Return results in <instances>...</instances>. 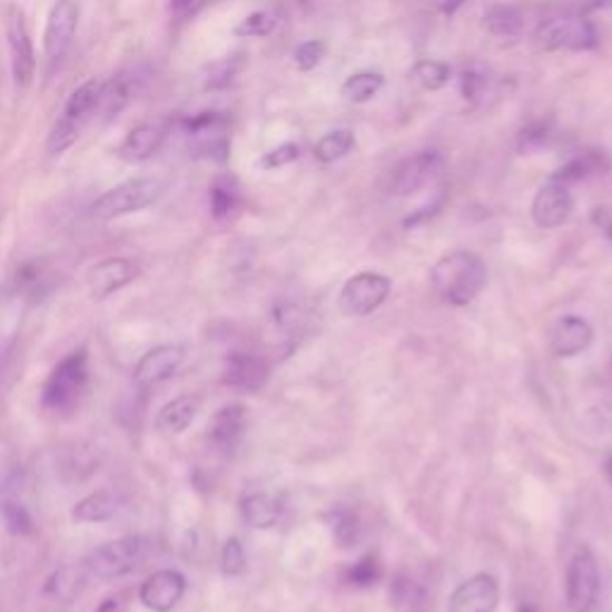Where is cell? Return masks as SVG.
Instances as JSON below:
<instances>
[{"label":"cell","instance_id":"cell-30","mask_svg":"<svg viewBox=\"0 0 612 612\" xmlns=\"http://www.w3.org/2000/svg\"><path fill=\"white\" fill-rule=\"evenodd\" d=\"M354 149V135L349 130H333L320 137L314 147V156L320 164H335Z\"/></svg>","mask_w":612,"mask_h":612},{"label":"cell","instance_id":"cell-28","mask_svg":"<svg viewBox=\"0 0 612 612\" xmlns=\"http://www.w3.org/2000/svg\"><path fill=\"white\" fill-rule=\"evenodd\" d=\"M85 582V567H62L58 570L46 584V595H51L53 601L70 603L75 595L82 589Z\"/></svg>","mask_w":612,"mask_h":612},{"label":"cell","instance_id":"cell-15","mask_svg":"<svg viewBox=\"0 0 612 612\" xmlns=\"http://www.w3.org/2000/svg\"><path fill=\"white\" fill-rule=\"evenodd\" d=\"M187 582L180 572L160 570L151 574L139 589V601L154 612H170L185 599Z\"/></svg>","mask_w":612,"mask_h":612},{"label":"cell","instance_id":"cell-10","mask_svg":"<svg viewBox=\"0 0 612 612\" xmlns=\"http://www.w3.org/2000/svg\"><path fill=\"white\" fill-rule=\"evenodd\" d=\"M567 608L570 612H591L601 593V572L591 551H579L567 567Z\"/></svg>","mask_w":612,"mask_h":612},{"label":"cell","instance_id":"cell-45","mask_svg":"<svg viewBox=\"0 0 612 612\" xmlns=\"http://www.w3.org/2000/svg\"><path fill=\"white\" fill-rule=\"evenodd\" d=\"M517 612H534V610H531V608H529V605H522V608H520V610H517Z\"/></svg>","mask_w":612,"mask_h":612},{"label":"cell","instance_id":"cell-26","mask_svg":"<svg viewBox=\"0 0 612 612\" xmlns=\"http://www.w3.org/2000/svg\"><path fill=\"white\" fill-rule=\"evenodd\" d=\"M383 85H385V77L381 72L362 70V72H354L345 79L340 93L349 103H366V101H372L374 96L383 89Z\"/></svg>","mask_w":612,"mask_h":612},{"label":"cell","instance_id":"cell-9","mask_svg":"<svg viewBox=\"0 0 612 612\" xmlns=\"http://www.w3.org/2000/svg\"><path fill=\"white\" fill-rule=\"evenodd\" d=\"M393 289L391 278H385L383 273H357L349 278L340 293V312L345 316H368L374 314L378 306L388 299Z\"/></svg>","mask_w":612,"mask_h":612},{"label":"cell","instance_id":"cell-16","mask_svg":"<svg viewBox=\"0 0 612 612\" xmlns=\"http://www.w3.org/2000/svg\"><path fill=\"white\" fill-rule=\"evenodd\" d=\"M185 362V349L180 345H160L149 349L139 359L135 368V381L141 388H154V385L168 381L177 374V368Z\"/></svg>","mask_w":612,"mask_h":612},{"label":"cell","instance_id":"cell-14","mask_svg":"<svg viewBox=\"0 0 612 612\" xmlns=\"http://www.w3.org/2000/svg\"><path fill=\"white\" fill-rule=\"evenodd\" d=\"M139 264L132 259H106L101 264L91 266L89 276H87V285H89V295L93 299H108L110 295L120 293L122 287H127L130 283H135L139 278Z\"/></svg>","mask_w":612,"mask_h":612},{"label":"cell","instance_id":"cell-4","mask_svg":"<svg viewBox=\"0 0 612 612\" xmlns=\"http://www.w3.org/2000/svg\"><path fill=\"white\" fill-rule=\"evenodd\" d=\"M154 543L147 536H122L91 551L85 560V572L101 582H112L132 574L149 557Z\"/></svg>","mask_w":612,"mask_h":612},{"label":"cell","instance_id":"cell-23","mask_svg":"<svg viewBox=\"0 0 612 612\" xmlns=\"http://www.w3.org/2000/svg\"><path fill=\"white\" fill-rule=\"evenodd\" d=\"M608 168V158L599 151H584L574 156L572 160H567L565 166L557 168L553 172L551 180H557L562 185H574V182H582V180H589L591 175H599Z\"/></svg>","mask_w":612,"mask_h":612},{"label":"cell","instance_id":"cell-17","mask_svg":"<svg viewBox=\"0 0 612 612\" xmlns=\"http://www.w3.org/2000/svg\"><path fill=\"white\" fill-rule=\"evenodd\" d=\"M223 383L235 391L256 393L268 383V364L249 352H233L225 362Z\"/></svg>","mask_w":612,"mask_h":612},{"label":"cell","instance_id":"cell-20","mask_svg":"<svg viewBox=\"0 0 612 612\" xmlns=\"http://www.w3.org/2000/svg\"><path fill=\"white\" fill-rule=\"evenodd\" d=\"M247 428V409L241 405H228L211 418L208 436L218 450H233Z\"/></svg>","mask_w":612,"mask_h":612},{"label":"cell","instance_id":"cell-13","mask_svg":"<svg viewBox=\"0 0 612 612\" xmlns=\"http://www.w3.org/2000/svg\"><path fill=\"white\" fill-rule=\"evenodd\" d=\"M501 586L491 574H476L462 582L447 601V612H495Z\"/></svg>","mask_w":612,"mask_h":612},{"label":"cell","instance_id":"cell-21","mask_svg":"<svg viewBox=\"0 0 612 612\" xmlns=\"http://www.w3.org/2000/svg\"><path fill=\"white\" fill-rule=\"evenodd\" d=\"M120 495L116 491H96L82 497L72 510V520L79 524H101L110 522L120 512Z\"/></svg>","mask_w":612,"mask_h":612},{"label":"cell","instance_id":"cell-11","mask_svg":"<svg viewBox=\"0 0 612 612\" xmlns=\"http://www.w3.org/2000/svg\"><path fill=\"white\" fill-rule=\"evenodd\" d=\"M79 8L75 0H58L51 14H48L46 31H43V51L48 60H62L70 51V46L77 34Z\"/></svg>","mask_w":612,"mask_h":612},{"label":"cell","instance_id":"cell-8","mask_svg":"<svg viewBox=\"0 0 612 612\" xmlns=\"http://www.w3.org/2000/svg\"><path fill=\"white\" fill-rule=\"evenodd\" d=\"M445 158L438 151H422L409 156L391 170L388 189L395 197H412L416 191L426 189L443 172Z\"/></svg>","mask_w":612,"mask_h":612},{"label":"cell","instance_id":"cell-43","mask_svg":"<svg viewBox=\"0 0 612 612\" xmlns=\"http://www.w3.org/2000/svg\"><path fill=\"white\" fill-rule=\"evenodd\" d=\"M191 10H195V0H172V12L177 18H187Z\"/></svg>","mask_w":612,"mask_h":612},{"label":"cell","instance_id":"cell-42","mask_svg":"<svg viewBox=\"0 0 612 612\" xmlns=\"http://www.w3.org/2000/svg\"><path fill=\"white\" fill-rule=\"evenodd\" d=\"M574 3H576V12H584V14L612 8V0H574Z\"/></svg>","mask_w":612,"mask_h":612},{"label":"cell","instance_id":"cell-41","mask_svg":"<svg viewBox=\"0 0 612 612\" xmlns=\"http://www.w3.org/2000/svg\"><path fill=\"white\" fill-rule=\"evenodd\" d=\"M593 223H595V228H599L605 239L612 245V214L608 211V208H593Z\"/></svg>","mask_w":612,"mask_h":612},{"label":"cell","instance_id":"cell-22","mask_svg":"<svg viewBox=\"0 0 612 612\" xmlns=\"http://www.w3.org/2000/svg\"><path fill=\"white\" fill-rule=\"evenodd\" d=\"M197 412H199L197 397H191V395L175 397L172 402H168V405L160 407V412L156 416V426L164 433H182L191 424H195Z\"/></svg>","mask_w":612,"mask_h":612},{"label":"cell","instance_id":"cell-36","mask_svg":"<svg viewBox=\"0 0 612 612\" xmlns=\"http://www.w3.org/2000/svg\"><path fill=\"white\" fill-rule=\"evenodd\" d=\"M381 576H383V570L374 555H366L364 560H359L347 574L349 584H354V586H372L378 582Z\"/></svg>","mask_w":612,"mask_h":612},{"label":"cell","instance_id":"cell-25","mask_svg":"<svg viewBox=\"0 0 612 612\" xmlns=\"http://www.w3.org/2000/svg\"><path fill=\"white\" fill-rule=\"evenodd\" d=\"M211 214L216 220H228L239 208V185L235 177L220 175L211 185Z\"/></svg>","mask_w":612,"mask_h":612},{"label":"cell","instance_id":"cell-24","mask_svg":"<svg viewBox=\"0 0 612 612\" xmlns=\"http://www.w3.org/2000/svg\"><path fill=\"white\" fill-rule=\"evenodd\" d=\"M241 520L251 529H270L280 520V503L273 495L251 493L241 501Z\"/></svg>","mask_w":612,"mask_h":612},{"label":"cell","instance_id":"cell-35","mask_svg":"<svg viewBox=\"0 0 612 612\" xmlns=\"http://www.w3.org/2000/svg\"><path fill=\"white\" fill-rule=\"evenodd\" d=\"M247 567V555H245V545H241L237 539H230L223 545V555H220V570L228 576H237L245 572Z\"/></svg>","mask_w":612,"mask_h":612},{"label":"cell","instance_id":"cell-33","mask_svg":"<svg viewBox=\"0 0 612 612\" xmlns=\"http://www.w3.org/2000/svg\"><path fill=\"white\" fill-rule=\"evenodd\" d=\"M278 27V14L273 10H256L249 18L241 20L235 29L237 37H268L273 29Z\"/></svg>","mask_w":612,"mask_h":612},{"label":"cell","instance_id":"cell-39","mask_svg":"<svg viewBox=\"0 0 612 612\" xmlns=\"http://www.w3.org/2000/svg\"><path fill=\"white\" fill-rule=\"evenodd\" d=\"M239 70V60L237 58H228V60H220L216 62V66L211 68V72H208V82L206 87L208 89H223V87H228L235 75Z\"/></svg>","mask_w":612,"mask_h":612},{"label":"cell","instance_id":"cell-18","mask_svg":"<svg viewBox=\"0 0 612 612\" xmlns=\"http://www.w3.org/2000/svg\"><path fill=\"white\" fill-rule=\"evenodd\" d=\"M593 343V328L582 316H562L551 328V349L557 357H576Z\"/></svg>","mask_w":612,"mask_h":612},{"label":"cell","instance_id":"cell-31","mask_svg":"<svg viewBox=\"0 0 612 612\" xmlns=\"http://www.w3.org/2000/svg\"><path fill=\"white\" fill-rule=\"evenodd\" d=\"M460 91L464 101L476 103L491 91V72L481 66V62H470L460 72Z\"/></svg>","mask_w":612,"mask_h":612},{"label":"cell","instance_id":"cell-34","mask_svg":"<svg viewBox=\"0 0 612 612\" xmlns=\"http://www.w3.org/2000/svg\"><path fill=\"white\" fill-rule=\"evenodd\" d=\"M0 514H3V522H6L10 534H14V536H27L34 531V522H31L27 507H22L20 503L6 501L3 505H0Z\"/></svg>","mask_w":612,"mask_h":612},{"label":"cell","instance_id":"cell-29","mask_svg":"<svg viewBox=\"0 0 612 612\" xmlns=\"http://www.w3.org/2000/svg\"><path fill=\"white\" fill-rule=\"evenodd\" d=\"M450 77H453V70L441 60H418L409 70L412 82L426 91L443 89L450 82Z\"/></svg>","mask_w":612,"mask_h":612},{"label":"cell","instance_id":"cell-1","mask_svg":"<svg viewBox=\"0 0 612 612\" xmlns=\"http://www.w3.org/2000/svg\"><path fill=\"white\" fill-rule=\"evenodd\" d=\"M488 270L476 254L453 251L431 270V285L436 295L450 306L472 304L483 287H486Z\"/></svg>","mask_w":612,"mask_h":612},{"label":"cell","instance_id":"cell-7","mask_svg":"<svg viewBox=\"0 0 612 612\" xmlns=\"http://www.w3.org/2000/svg\"><path fill=\"white\" fill-rule=\"evenodd\" d=\"M6 37H8V53H10V70H12L14 87L27 89L31 82H34L37 56H34V43H31V37H29L24 12L18 6L8 8Z\"/></svg>","mask_w":612,"mask_h":612},{"label":"cell","instance_id":"cell-19","mask_svg":"<svg viewBox=\"0 0 612 612\" xmlns=\"http://www.w3.org/2000/svg\"><path fill=\"white\" fill-rule=\"evenodd\" d=\"M164 141H166L164 127L144 122L125 137L118 154L122 160H127V164H141V160H149L151 156H156L160 147H164Z\"/></svg>","mask_w":612,"mask_h":612},{"label":"cell","instance_id":"cell-2","mask_svg":"<svg viewBox=\"0 0 612 612\" xmlns=\"http://www.w3.org/2000/svg\"><path fill=\"white\" fill-rule=\"evenodd\" d=\"M89 385V357L85 349L68 354L41 388V407L51 414H68L82 402Z\"/></svg>","mask_w":612,"mask_h":612},{"label":"cell","instance_id":"cell-37","mask_svg":"<svg viewBox=\"0 0 612 612\" xmlns=\"http://www.w3.org/2000/svg\"><path fill=\"white\" fill-rule=\"evenodd\" d=\"M333 534L343 547H349L352 543H357L359 539V526H357V517H354L352 512L340 510L335 514V524H333Z\"/></svg>","mask_w":612,"mask_h":612},{"label":"cell","instance_id":"cell-38","mask_svg":"<svg viewBox=\"0 0 612 612\" xmlns=\"http://www.w3.org/2000/svg\"><path fill=\"white\" fill-rule=\"evenodd\" d=\"M326 58V43L324 41H304L297 51H295V62H297V68L304 70V72H309L314 70L320 60Z\"/></svg>","mask_w":612,"mask_h":612},{"label":"cell","instance_id":"cell-6","mask_svg":"<svg viewBox=\"0 0 612 612\" xmlns=\"http://www.w3.org/2000/svg\"><path fill=\"white\" fill-rule=\"evenodd\" d=\"M158 180H154V177H135V180L112 187L103 197L96 199V204L91 206V214L96 220H116L151 206L158 199Z\"/></svg>","mask_w":612,"mask_h":612},{"label":"cell","instance_id":"cell-12","mask_svg":"<svg viewBox=\"0 0 612 612\" xmlns=\"http://www.w3.org/2000/svg\"><path fill=\"white\" fill-rule=\"evenodd\" d=\"M574 199L567 185H562L557 180H547L534 197V204H531V218L539 225V228L553 230L560 228L572 216Z\"/></svg>","mask_w":612,"mask_h":612},{"label":"cell","instance_id":"cell-40","mask_svg":"<svg viewBox=\"0 0 612 612\" xmlns=\"http://www.w3.org/2000/svg\"><path fill=\"white\" fill-rule=\"evenodd\" d=\"M299 151H302V149L297 147V144H293V141H289V144H280L278 149L268 151V154L261 158V168H266V170L283 168V166H287V164H293V160H297V158H299Z\"/></svg>","mask_w":612,"mask_h":612},{"label":"cell","instance_id":"cell-27","mask_svg":"<svg viewBox=\"0 0 612 612\" xmlns=\"http://www.w3.org/2000/svg\"><path fill=\"white\" fill-rule=\"evenodd\" d=\"M483 24L495 37H520L524 31V12L512 6H493L483 18Z\"/></svg>","mask_w":612,"mask_h":612},{"label":"cell","instance_id":"cell-3","mask_svg":"<svg viewBox=\"0 0 612 612\" xmlns=\"http://www.w3.org/2000/svg\"><path fill=\"white\" fill-rule=\"evenodd\" d=\"M101 93H103V79H89L82 87H77L70 99L62 108L60 120L53 125L51 135H48L46 149L48 154L60 156L62 151H68L77 137L82 135L85 127L99 116V106H101Z\"/></svg>","mask_w":612,"mask_h":612},{"label":"cell","instance_id":"cell-32","mask_svg":"<svg viewBox=\"0 0 612 612\" xmlns=\"http://www.w3.org/2000/svg\"><path fill=\"white\" fill-rule=\"evenodd\" d=\"M551 132H553L551 120L529 122L526 127H522V130H520L517 141H514V149H517L522 156H531L534 151L545 147L547 139H551Z\"/></svg>","mask_w":612,"mask_h":612},{"label":"cell","instance_id":"cell-44","mask_svg":"<svg viewBox=\"0 0 612 612\" xmlns=\"http://www.w3.org/2000/svg\"><path fill=\"white\" fill-rule=\"evenodd\" d=\"M605 472H608V478L612 481V455H610V460H608V464H605Z\"/></svg>","mask_w":612,"mask_h":612},{"label":"cell","instance_id":"cell-5","mask_svg":"<svg viewBox=\"0 0 612 612\" xmlns=\"http://www.w3.org/2000/svg\"><path fill=\"white\" fill-rule=\"evenodd\" d=\"M536 43L541 51H591L599 43V31L589 14L572 12L541 22Z\"/></svg>","mask_w":612,"mask_h":612}]
</instances>
